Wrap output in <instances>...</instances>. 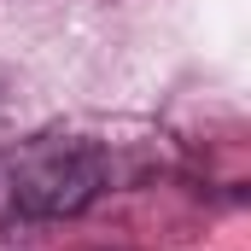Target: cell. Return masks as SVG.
I'll return each mask as SVG.
<instances>
[{
    "label": "cell",
    "instance_id": "6da1fadb",
    "mask_svg": "<svg viewBox=\"0 0 251 251\" xmlns=\"http://www.w3.org/2000/svg\"><path fill=\"white\" fill-rule=\"evenodd\" d=\"M105 181V158L94 146H35L24 164H18V204L29 216H76L94 204V193Z\"/></svg>",
    "mask_w": 251,
    "mask_h": 251
}]
</instances>
